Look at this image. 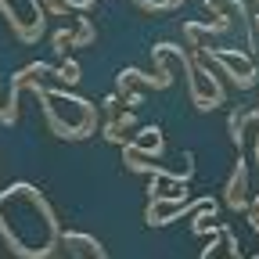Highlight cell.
<instances>
[{
	"label": "cell",
	"mask_w": 259,
	"mask_h": 259,
	"mask_svg": "<svg viewBox=\"0 0 259 259\" xmlns=\"http://www.w3.org/2000/svg\"><path fill=\"white\" fill-rule=\"evenodd\" d=\"M144 11H169V8H180L184 0H137Z\"/></svg>",
	"instance_id": "30bf717a"
},
{
	"label": "cell",
	"mask_w": 259,
	"mask_h": 259,
	"mask_svg": "<svg viewBox=\"0 0 259 259\" xmlns=\"http://www.w3.org/2000/svg\"><path fill=\"white\" fill-rule=\"evenodd\" d=\"M51 44H54V54L58 58H69L72 54V32L69 29H58L54 36H51Z\"/></svg>",
	"instance_id": "ba28073f"
},
{
	"label": "cell",
	"mask_w": 259,
	"mask_h": 259,
	"mask_svg": "<svg viewBox=\"0 0 259 259\" xmlns=\"http://www.w3.org/2000/svg\"><path fill=\"white\" fill-rule=\"evenodd\" d=\"M72 22H76V32H72V51H76V47H87V44H94V40H97V29H94V22H90L83 11H79Z\"/></svg>",
	"instance_id": "52a82bcc"
},
{
	"label": "cell",
	"mask_w": 259,
	"mask_h": 259,
	"mask_svg": "<svg viewBox=\"0 0 259 259\" xmlns=\"http://www.w3.org/2000/svg\"><path fill=\"white\" fill-rule=\"evenodd\" d=\"M205 51V58L212 61V69H220L227 79H231L238 90H252L259 83V69H255V61L241 51V47H227V51H216V47H198Z\"/></svg>",
	"instance_id": "6da1fadb"
},
{
	"label": "cell",
	"mask_w": 259,
	"mask_h": 259,
	"mask_svg": "<svg viewBox=\"0 0 259 259\" xmlns=\"http://www.w3.org/2000/svg\"><path fill=\"white\" fill-rule=\"evenodd\" d=\"M65 11H79V0H44V15H65Z\"/></svg>",
	"instance_id": "9c48e42d"
},
{
	"label": "cell",
	"mask_w": 259,
	"mask_h": 259,
	"mask_svg": "<svg viewBox=\"0 0 259 259\" xmlns=\"http://www.w3.org/2000/svg\"><path fill=\"white\" fill-rule=\"evenodd\" d=\"M134 126H137V115L122 108V112H119L115 119H108V122L101 126V134H105V141H112V144H119V148H122V144L130 141L126 134H130V130H134Z\"/></svg>",
	"instance_id": "277c9868"
},
{
	"label": "cell",
	"mask_w": 259,
	"mask_h": 259,
	"mask_svg": "<svg viewBox=\"0 0 259 259\" xmlns=\"http://www.w3.org/2000/svg\"><path fill=\"white\" fill-rule=\"evenodd\" d=\"M223 198H227V205H231L234 212L248 209V169H245V158H238L231 180H227V187H223Z\"/></svg>",
	"instance_id": "7a4b0ae2"
},
{
	"label": "cell",
	"mask_w": 259,
	"mask_h": 259,
	"mask_svg": "<svg viewBox=\"0 0 259 259\" xmlns=\"http://www.w3.org/2000/svg\"><path fill=\"white\" fill-rule=\"evenodd\" d=\"M252 122H259V105L255 108H248V112H231V141H234V148H245V134H248V126Z\"/></svg>",
	"instance_id": "5b68a950"
},
{
	"label": "cell",
	"mask_w": 259,
	"mask_h": 259,
	"mask_svg": "<svg viewBox=\"0 0 259 259\" xmlns=\"http://www.w3.org/2000/svg\"><path fill=\"white\" fill-rule=\"evenodd\" d=\"M141 137H134V141H126L122 144V151H134L137 158H144V155H162V130L158 126H144V130H137Z\"/></svg>",
	"instance_id": "3957f363"
},
{
	"label": "cell",
	"mask_w": 259,
	"mask_h": 259,
	"mask_svg": "<svg viewBox=\"0 0 259 259\" xmlns=\"http://www.w3.org/2000/svg\"><path fill=\"white\" fill-rule=\"evenodd\" d=\"M61 87H76L79 79H83V72H79V61L76 58H61V65H58V69L51 72Z\"/></svg>",
	"instance_id": "8992f818"
}]
</instances>
